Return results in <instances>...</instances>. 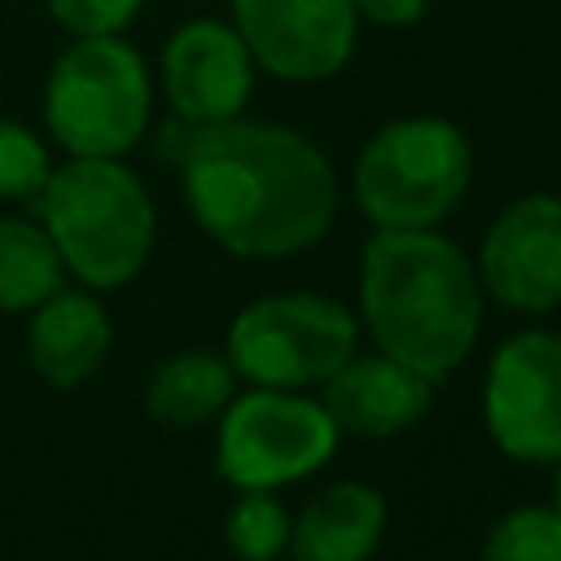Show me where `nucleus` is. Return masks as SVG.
<instances>
[{"label":"nucleus","instance_id":"nucleus-4","mask_svg":"<svg viewBox=\"0 0 561 561\" xmlns=\"http://www.w3.org/2000/svg\"><path fill=\"white\" fill-rule=\"evenodd\" d=\"M153 110L145 57L118 35H79L44 88V123L70 158L127 153Z\"/></svg>","mask_w":561,"mask_h":561},{"label":"nucleus","instance_id":"nucleus-17","mask_svg":"<svg viewBox=\"0 0 561 561\" xmlns=\"http://www.w3.org/2000/svg\"><path fill=\"white\" fill-rule=\"evenodd\" d=\"M289 513L272 491H241V500L224 517L228 548L241 561H276L289 548Z\"/></svg>","mask_w":561,"mask_h":561},{"label":"nucleus","instance_id":"nucleus-7","mask_svg":"<svg viewBox=\"0 0 561 561\" xmlns=\"http://www.w3.org/2000/svg\"><path fill=\"white\" fill-rule=\"evenodd\" d=\"M337 447V425L320 399L254 386L219 412L215 469L237 491H276L316 473Z\"/></svg>","mask_w":561,"mask_h":561},{"label":"nucleus","instance_id":"nucleus-1","mask_svg":"<svg viewBox=\"0 0 561 561\" xmlns=\"http://www.w3.org/2000/svg\"><path fill=\"white\" fill-rule=\"evenodd\" d=\"M162 153L184 175V202L202 232L241 259H289L316 245L337 215L329 158L294 127L224 118H171Z\"/></svg>","mask_w":561,"mask_h":561},{"label":"nucleus","instance_id":"nucleus-19","mask_svg":"<svg viewBox=\"0 0 561 561\" xmlns=\"http://www.w3.org/2000/svg\"><path fill=\"white\" fill-rule=\"evenodd\" d=\"M53 162L35 131L13 118H0V202H35L48 184Z\"/></svg>","mask_w":561,"mask_h":561},{"label":"nucleus","instance_id":"nucleus-22","mask_svg":"<svg viewBox=\"0 0 561 561\" xmlns=\"http://www.w3.org/2000/svg\"><path fill=\"white\" fill-rule=\"evenodd\" d=\"M552 491H557V495H552V508L561 513V460H557V478H552Z\"/></svg>","mask_w":561,"mask_h":561},{"label":"nucleus","instance_id":"nucleus-5","mask_svg":"<svg viewBox=\"0 0 561 561\" xmlns=\"http://www.w3.org/2000/svg\"><path fill=\"white\" fill-rule=\"evenodd\" d=\"M473 149L447 118H394L355 158V206L377 228H434L456 210Z\"/></svg>","mask_w":561,"mask_h":561},{"label":"nucleus","instance_id":"nucleus-10","mask_svg":"<svg viewBox=\"0 0 561 561\" xmlns=\"http://www.w3.org/2000/svg\"><path fill=\"white\" fill-rule=\"evenodd\" d=\"M478 285L513 311L561 302V197L530 193L495 215L478 254Z\"/></svg>","mask_w":561,"mask_h":561},{"label":"nucleus","instance_id":"nucleus-9","mask_svg":"<svg viewBox=\"0 0 561 561\" xmlns=\"http://www.w3.org/2000/svg\"><path fill=\"white\" fill-rule=\"evenodd\" d=\"M232 18L250 57L289 83H320L355 53L351 0H232Z\"/></svg>","mask_w":561,"mask_h":561},{"label":"nucleus","instance_id":"nucleus-11","mask_svg":"<svg viewBox=\"0 0 561 561\" xmlns=\"http://www.w3.org/2000/svg\"><path fill=\"white\" fill-rule=\"evenodd\" d=\"M162 88L184 123H224L237 118L254 88V57L237 26L197 18L184 22L162 53Z\"/></svg>","mask_w":561,"mask_h":561},{"label":"nucleus","instance_id":"nucleus-12","mask_svg":"<svg viewBox=\"0 0 561 561\" xmlns=\"http://www.w3.org/2000/svg\"><path fill=\"white\" fill-rule=\"evenodd\" d=\"M320 403L333 416L337 434L390 438L416 425L434 403V377L377 355H351L329 381H320Z\"/></svg>","mask_w":561,"mask_h":561},{"label":"nucleus","instance_id":"nucleus-6","mask_svg":"<svg viewBox=\"0 0 561 561\" xmlns=\"http://www.w3.org/2000/svg\"><path fill=\"white\" fill-rule=\"evenodd\" d=\"M359 342L355 316L320 294H263L228 329V364L250 386L298 390L329 381Z\"/></svg>","mask_w":561,"mask_h":561},{"label":"nucleus","instance_id":"nucleus-15","mask_svg":"<svg viewBox=\"0 0 561 561\" xmlns=\"http://www.w3.org/2000/svg\"><path fill=\"white\" fill-rule=\"evenodd\" d=\"M237 394V368L215 351H180L162 359L145 386V408L162 425H202L215 421Z\"/></svg>","mask_w":561,"mask_h":561},{"label":"nucleus","instance_id":"nucleus-20","mask_svg":"<svg viewBox=\"0 0 561 561\" xmlns=\"http://www.w3.org/2000/svg\"><path fill=\"white\" fill-rule=\"evenodd\" d=\"M70 35H118L145 0H44Z\"/></svg>","mask_w":561,"mask_h":561},{"label":"nucleus","instance_id":"nucleus-2","mask_svg":"<svg viewBox=\"0 0 561 561\" xmlns=\"http://www.w3.org/2000/svg\"><path fill=\"white\" fill-rule=\"evenodd\" d=\"M359 316L390 359L447 377L482 329V289L465 250L434 228H377L359 254Z\"/></svg>","mask_w":561,"mask_h":561},{"label":"nucleus","instance_id":"nucleus-13","mask_svg":"<svg viewBox=\"0 0 561 561\" xmlns=\"http://www.w3.org/2000/svg\"><path fill=\"white\" fill-rule=\"evenodd\" d=\"M110 337V316L88 289H57L31 311L26 351L48 386L75 390L105 364Z\"/></svg>","mask_w":561,"mask_h":561},{"label":"nucleus","instance_id":"nucleus-8","mask_svg":"<svg viewBox=\"0 0 561 561\" xmlns=\"http://www.w3.org/2000/svg\"><path fill=\"white\" fill-rule=\"evenodd\" d=\"M482 416L504 456L522 465L561 460V333L526 329L495 346Z\"/></svg>","mask_w":561,"mask_h":561},{"label":"nucleus","instance_id":"nucleus-3","mask_svg":"<svg viewBox=\"0 0 561 561\" xmlns=\"http://www.w3.org/2000/svg\"><path fill=\"white\" fill-rule=\"evenodd\" d=\"M35 210L66 272L88 289L127 285L153 250V202L118 158H70L53 167Z\"/></svg>","mask_w":561,"mask_h":561},{"label":"nucleus","instance_id":"nucleus-21","mask_svg":"<svg viewBox=\"0 0 561 561\" xmlns=\"http://www.w3.org/2000/svg\"><path fill=\"white\" fill-rule=\"evenodd\" d=\"M359 18L377 22V26H412L425 18L430 0H351Z\"/></svg>","mask_w":561,"mask_h":561},{"label":"nucleus","instance_id":"nucleus-16","mask_svg":"<svg viewBox=\"0 0 561 561\" xmlns=\"http://www.w3.org/2000/svg\"><path fill=\"white\" fill-rule=\"evenodd\" d=\"M66 263L31 219H0V311H35L48 294L61 289Z\"/></svg>","mask_w":561,"mask_h":561},{"label":"nucleus","instance_id":"nucleus-18","mask_svg":"<svg viewBox=\"0 0 561 561\" xmlns=\"http://www.w3.org/2000/svg\"><path fill=\"white\" fill-rule=\"evenodd\" d=\"M482 561H561V513L543 504L504 513L486 535Z\"/></svg>","mask_w":561,"mask_h":561},{"label":"nucleus","instance_id":"nucleus-14","mask_svg":"<svg viewBox=\"0 0 561 561\" xmlns=\"http://www.w3.org/2000/svg\"><path fill=\"white\" fill-rule=\"evenodd\" d=\"M386 535V500L368 482L320 486L289 526L294 561H368Z\"/></svg>","mask_w":561,"mask_h":561}]
</instances>
